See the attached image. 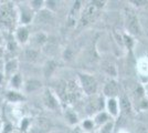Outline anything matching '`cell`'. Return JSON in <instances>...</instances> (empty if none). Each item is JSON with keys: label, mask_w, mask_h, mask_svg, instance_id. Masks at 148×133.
<instances>
[{"label": "cell", "mask_w": 148, "mask_h": 133, "mask_svg": "<svg viewBox=\"0 0 148 133\" xmlns=\"http://www.w3.org/2000/svg\"><path fill=\"white\" fill-rule=\"evenodd\" d=\"M125 25L130 33L135 36L140 34V25H139L138 17L136 16L135 11L130 8L125 10Z\"/></svg>", "instance_id": "1"}, {"label": "cell", "mask_w": 148, "mask_h": 133, "mask_svg": "<svg viewBox=\"0 0 148 133\" xmlns=\"http://www.w3.org/2000/svg\"><path fill=\"white\" fill-rule=\"evenodd\" d=\"M103 6H104V2L102 1H93L91 5H88L82 16V25H87L88 22L95 19V17L99 14V9Z\"/></svg>", "instance_id": "2"}, {"label": "cell", "mask_w": 148, "mask_h": 133, "mask_svg": "<svg viewBox=\"0 0 148 133\" xmlns=\"http://www.w3.org/2000/svg\"><path fill=\"white\" fill-rule=\"evenodd\" d=\"M80 79L82 87H83L84 91L86 92L87 94H93V93L96 92L97 83H96V80L93 76H88V74H81Z\"/></svg>", "instance_id": "3"}, {"label": "cell", "mask_w": 148, "mask_h": 133, "mask_svg": "<svg viewBox=\"0 0 148 133\" xmlns=\"http://www.w3.org/2000/svg\"><path fill=\"white\" fill-rule=\"evenodd\" d=\"M13 19V11H12V7L10 3H8L6 6H3L0 10V20L3 22L9 25Z\"/></svg>", "instance_id": "4"}, {"label": "cell", "mask_w": 148, "mask_h": 133, "mask_svg": "<svg viewBox=\"0 0 148 133\" xmlns=\"http://www.w3.org/2000/svg\"><path fill=\"white\" fill-rule=\"evenodd\" d=\"M64 93H65V99L70 102L75 101V100L79 98V91H77V89L75 87V84L72 82H70L66 84Z\"/></svg>", "instance_id": "5"}, {"label": "cell", "mask_w": 148, "mask_h": 133, "mask_svg": "<svg viewBox=\"0 0 148 133\" xmlns=\"http://www.w3.org/2000/svg\"><path fill=\"white\" fill-rule=\"evenodd\" d=\"M49 129V122L45 119H39L37 123L34 124L33 127V132L34 133H43Z\"/></svg>", "instance_id": "6"}, {"label": "cell", "mask_w": 148, "mask_h": 133, "mask_svg": "<svg viewBox=\"0 0 148 133\" xmlns=\"http://www.w3.org/2000/svg\"><path fill=\"white\" fill-rule=\"evenodd\" d=\"M118 92V87L116 82H114V81H111V82H108L106 85H105V89H104V93L106 95H108V96H114V95H116Z\"/></svg>", "instance_id": "7"}, {"label": "cell", "mask_w": 148, "mask_h": 133, "mask_svg": "<svg viewBox=\"0 0 148 133\" xmlns=\"http://www.w3.org/2000/svg\"><path fill=\"white\" fill-rule=\"evenodd\" d=\"M44 102H45V104L51 109H56V107H58V103H56V99L53 98V95L51 94L50 91H47V92H45V94H44Z\"/></svg>", "instance_id": "8"}, {"label": "cell", "mask_w": 148, "mask_h": 133, "mask_svg": "<svg viewBox=\"0 0 148 133\" xmlns=\"http://www.w3.org/2000/svg\"><path fill=\"white\" fill-rule=\"evenodd\" d=\"M56 63L54 61H49V62H47L45 64V67H44V74L45 76H50L52 73H53V71L56 70Z\"/></svg>", "instance_id": "9"}, {"label": "cell", "mask_w": 148, "mask_h": 133, "mask_svg": "<svg viewBox=\"0 0 148 133\" xmlns=\"http://www.w3.org/2000/svg\"><path fill=\"white\" fill-rule=\"evenodd\" d=\"M121 108L125 113H130V103L126 96H123L121 99Z\"/></svg>", "instance_id": "10"}, {"label": "cell", "mask_w": 148, "mask_h": 133, "mask_svg": "<svg viewBox=\"0 0 148 133\" xmlns=\"http://www.w3.org/2000/svg\"><path fill=\"white\" fill-rule=\"evenodd\" d=\"M41 87V82H39L37 80H31L27 84V90L28 91H36Z\"/></svg>", "instance_id": "11"}, {"label": "cell", "mask_w": 148, "mask_h": 133, "mask_svg": "<svg viewBox=\"0 0 148 133\" xmlns=\"http://www.w3.org/2000/svg\"><path fill=\"white\" fill-rule=\"evenodd\" d=\"M49 20H51V13L48 11H42L40 12V14L38 16V21L39 22H49Z\"/></svg>", "instance_id": "12"}, {"label": "cell", "mask_w": 148, "mask_h": 133, "mask_svg": "<svg viewBox=\"0 0 148 133\" xmlns=\"http://www.w3.org/2000/svg\"><path fill=\"white\" fill-rule=\"evenodd\" d=\"M101 107H102V103H101L99 100L97 99V101L90 102V104H88V107H87V110H88V112H92V111H96V110L101 109Z\"/></svg>", "instance_id": "13"}, {"label": "cell", "mask_w": 148, "mask_h": 133, "mask_svg": "<svg viewBox=\"0 0 148 133\" xmlns=\"http://www.w3.org/2000/svg\"><path fill=\"white\" fill-rule=\"evenodd\" d=\"M108 109H110V111H111V113L113 115L117 114V105H116V101L114 99H111L108 101Z\"/></svg>", "instance_id": "14"}, {"label": "cell", "mask_w": 148, "mask_h": 133, "mask_svg": "<svg viewBox=\"0 0 148 133\" xmlns=\"http://www.w3.org/2000/svg\"><path fill=\"white\" fill-rule=\"evenodd\" d=\"M18 38L20 41L25 42V40L28 39V31H27L25 29H20L18 31Z\"/></svg>", "instance_id": "15"}, {"label": "cell", "mask_w": 148, "mask_h": 133, "mask_svg": "<svg viewBox=\"0 0 148 133\" xmlns=\"http://www.w3.org/2000/svg\"><path fill=\"white\" fill-rule=\"evenodd\" d=\"M25 58H27L28 60H34V59L37 58V52L29 49V50H27V52H25Z\"/></svg>", "instance_id": "16"}, {"label": "cell", "mask_w": 148, "mask_h": 133, "mask_svg": "<svg viewBox=\"0 0 148 133\" xmlns=\"http://www.w3.org/2000/svg\"><path fill=\"white\" fill-rule=\"evenodd\" d=\"M8 98H9V100H11V101H19V100H22L23 98L21 96V95L17 94V93H13V92H10V93H8Z\"/></svg>", "instance_id": "17"}, {"label": "cell", "mask_w": 148, "mask_h": 133, "mask_svg": "<svg viewBox=\"0 0 148 133\" xmlns=\"http://www.w3.org/2000/svg\"><path fill=\"white\" fill-rule=\"evenodd\" d=\"M36 40H37L38 43L42 44L43 42H45V40H47V38H45V36H44V34H42V33H40V34H38L37 37H36Z\"/></svg>", "instance_id": "18"}, {"label": "cell", "mask_w": 148, "mask_h": 133, "mask_svg": "<svg viewBox=\"0 0 148 133\" xmlns=\"http://www.w3.org/2000/svg\"><path fill=\"white\" fill-rule=\"evenodd\" d=\"M16 65H17V63H16V62H13V61L9 62V63L7 64V71H8V72H10L11 70H14L16 69Z\"/></svg>", "instance_id": "19"}, {"label": "cell", "mask_w": 148, "mask_h": 133, "mask_svg": "<svg viewBox=\"0 0 148 133\" xmlns=\"http://www.w3.org/2000/svg\"><path fill=\"white\" fill-rule=\"evenodd\" d=\"M12 83L14 84V87H19V84H20V76H14L12 79Z\"/></svg>", "instance_id": "20"}, {"label": "cell", "mask_w": 148, "mask_h": 133, "mask_svg": "<svg viewBox=\"0 0 148 133\" xmlns=\"http://www.w3.org/2000/svg\"><path fill=\"white\" fill-rule=\"evenodd\" d=\"M105 119H106V114H99V118H97V122H99V123H101V122H103V121L105 120Z\"/></svg>", "instance_id": "21"}, {"label": "cell", "mask_w": 148, "mask_h": 133, "mask_svg": "<svg viewBox=\"0 0 148 133\" xmlns=\"http://www.w3.org/2000/svg\"><path fill=\"white\" fill-rule=\"evenodd\" d=\"M125 40H126V42H127V45L130 44V48L132 47V41H130V38H128V37H126L125 36Z\"/></svg>", "instance_id": "22"}, {"label": "cell", "mask_w": 148, "mask_h": 133, "mask_svg": "<svg viewBox=\"0 0 148 133\" xmlns=\"http://www.w3.org/2000/svg\"><path fill=\"white\" fill-rule=\"evenodd\" d=\"M136 133H146V130H145V127H139Z\"/></svg>", "instance_id": "23"}, {"label": "cell", "mask_w": 148, "mask_h": 133, "mask_svg": "<svg viewBox=\"0 0 148 133\" xmlns=\"http://www.w3.org/2000/svg\"><path fill=\"white\" fill-rule=\"evenodd\" d=\"M0 80H1V76H0Z\"/></svg>", "instance_id": "24"}]
</instances>
